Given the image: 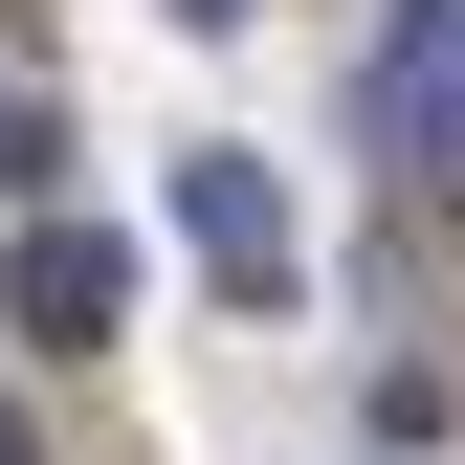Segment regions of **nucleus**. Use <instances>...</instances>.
I'll list each match as a JSON object with an SVG mask.
<instances>
[{
  "instance_id": "nucleus-1",
  "label": "nucleus",
  "mask_w": 465,
  "mask_h": 465,
  "mask_svg": "<svg viewBox=\"0 0 465 465\" xmlns=\"http://www.w3.org/2000/svg\"><path fill=\"white\" fill-rule=\"evenodd\" d=\"M155 200H178V244H200L222 288H244V311H288V288H311V222H288V178H266L244 134H200V155H178Z\"/></svg>"
},
{
  "instance_id": "nucleus-2",
  "label": "nucleus",
  "mask_w": 465,
  "mask_h": 465,
  "mask_svg": "<svg viewBox=\"0 0 465 465\" xmlns=\"http://www.w3.org/2000/svg\"><path fill=\"white\" fill-rule=\"evenodd\" d=\"M0 332H23V355H111V332H134V244L45 200L23 244H0Z\"/></svg>"
},
{
  "instance_id": "nucleus-3",
  "label": "nucleus",
  "mask_w": 465,
  "mask_h": 465,
  "mask_svg": "<svg viewBox=\"0 0 465 465\" xmlns=\"http://www.w3.org/2000/svg\"><path fill=\"white\" fill-rule=\"evenodd\" d=\"M377 111H399V155H421V178H465V23H399Z\"/></svg>"
},
{
  "instance_id": "nucleus-4",
  "label": "nucleus",
  "mask_w": 465,
  "mask_h": 465,
  "mask_svg": "<svg viewBox=\"0 0 465 465\" xmlns=\"http://www.w3.org/2000/svg\"><path fill=\"white\" fill-rule=\"evenodd\" d=\"M45 200H67V89L0 67V222H45Z\"/></svg>"
},
{
  "instance_id": "nucleus-5",
  "label": "nucleus",
  "mask_w": 465,
  "mask_h": 465,
  "mask_svg": "<svg viewBox=\"0 0 465 465\" xmlns=\"http://www.w3.org/2000/svg\"><path fill=\"white\" fill-rule=\"evenodd\" d=\"M178 23H200V45H222V23H266V0H178Z\"/></svg>"
},
{
  "instance_id": "nucleus-6",
  "label": "nucleus",
  "mask_w": 465,
  "mask_h": 465,
  "mask_svg": "<svg viewBox=\"0 0 465 465\" xmlns=\"http://www.w3.org/2000/svg\"><path fill=\"white\" fill-rule=\"evenodd\" d=\"M0 465H45V443H23V399H0Z\"/></svg>"
}]
</instances>
